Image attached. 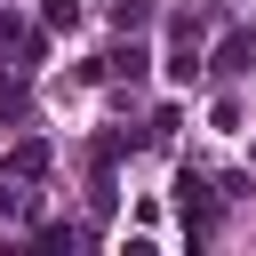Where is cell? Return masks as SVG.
Returning <instances> with one entry per match:
<instances>
[{
  "mask_svg": "<svg viewBox=\"0 0 256 256\" xmlns=\"http://www.w3.org/2000/svg\"><path fill=\"white\" fill-rule=\"evenodd\" d=\"M168 200H176V216H184V232H192V240H208V232H216V216H224V192H216L208 176H192V168L168 184Z\"/></svg>",
  "mask_w": 256,
  "mask_h": 256,
  "instance_id": "1",
  "label": "cell"
},
{
  "mask_svg": "<svg viewBox=\"0 0 256 256\" xmlns=\"http://www.w3.org/2000/svg\"><path fill=\"white\" fill-rule=\"evenodd\" d=\"M48 160H56V152H48V144H40V136H24V144H16V152H8V160H0V184H8V192H16V200H32V192H24V184H40V176H48Z\"/></svg>",
  "mask_w": 256,
  "mask_h": 256,
  "instance_id": "2",
  "label": "cell"
},
{
  "mask_svg": "<svg viewBox=\"0 0 256 256\" xmlns=\"http://www.w3.org/2000/svg\"><path fill=\"white\" fill-rule=\"evenodd\" d=\"M248 64H256V32H224V40H216V56H208V72H216V80H240Z\"/></svg>",
  "mask_w": 256,
  "mask_h": 256,
  "instance_id": "3",
  "label": "cell"
},
{
  "mask_svg": "<svg viewBox=\"0 0 256 256\" xmlns=\"http://www.w3.org/2000/svg\"><path fill=\"white\" fill-rule=\"evenodd\" d=\"M112 32H120V40L152 32V0H112Z\"/></svg>",
  "mask_w": 256,
  "mask_h": 256,
  "instance_id": "4",
  "label": "cell"
},
{
  "mask_svg": "<svg viewBox=\"0 0 256 256\" xmlns=\"http://www.w3.org/2000/svg\"><path fill=\"white\" fill-rule=\"evenodd\" d=\"M176 128H184V112H176V104H160V112H152V144H168Z\"/></svg>",
  "mask_w": 256,
  "mask_h": 256,
  "instance_id": "5",
  "label": "cell"
},
{
  "mask_svg": "<svg viewBox=\"0 0 256 256\" xmlns=\"http://www.w3.org/2000/svg\"><path fill=\"white\" fill-rule=\"evenodd\" d=\"M80 24V0H48V32H72Z\"/></svg>",
  "mask_w": 256,
  "mask_h": 256,
  "instance_id": "6",
  "label": "cell"
},
{
  "mask_svg": "<svg viewBox=\"0 0 256 256\" xmlns=\"http://www.w3.org/2000/svg\"><path fill=\"white\" fill-rule=\"evenodd\" d=\"M24 112H32V96H24L16 80H8V88H0V120H24Z\"/></svg>",
  "mask_w": 256,
  "mask_h": 256,
  "instance_id": "7",
  "label": "cell"
}]
</instances>
